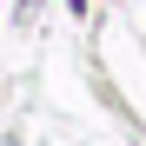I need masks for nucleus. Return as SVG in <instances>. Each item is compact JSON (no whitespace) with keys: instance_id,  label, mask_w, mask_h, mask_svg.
<instances>
[{"instance_id":"1","label":"nucleus","mask_w":146,"mask_h":146,"mask_svg":"<svg viewBox=\"0 0 146 146\" xmlns=\"http://www.w3.org/2000/svg\"><path fill=\"white\" fill-rule=\"evenodd\" d=\"M0 146H13V139H0Z\"/></svg>"}]
</instances>
